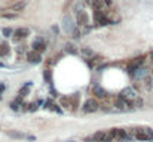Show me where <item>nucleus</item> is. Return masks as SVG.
<instances>
[{
  "instance_id": "f257e3e1",
  "label": "nucleus",
  "mask_w": 153,
  "mask_h": 142,
  "mask_svg": "<svg viewBox=\"0 0 153 142\" xmlns=\"http://www.w3.org/2000/svg\"><path fill=\"white\" fill-rule=\"evenodd\" d=\"M126 138V130L123 129H111L109 132V139L107 142H114V141H122Z\"/></svg>"
},
{
  "instance_id": "f03ea898",
  "label": "nucleus",
  "mask_w": 153,
  "mask_h": 142,
  "mask_svg": "<svg viewBox=\"0 0 153 142\" xmlns=\"http://www.w3.org/2000/svg\"><path fill=\"white\" fill-rule=\"evenodd\" d=\"M135 138L138 141H153V130L149 127L138 129V130H135Z\"/></svg>"
},
{
  "instance_id": "7ed1b4c3",
  "label": "nucleus",
  "mask_w": 153,
  "mask_h": 142,
  "mask_svg": "<svg viewBox=\"0 0 153 142\" xmlns=\"http://www.w3.org/2000/svg\"><path fill=\"white\" fill-rule=\"evenodd\" d=\"M144 59H146V56H138V58H135V59L129 61V64H128V70H129L131 73L137 71L138 68H141V67H143Z\"/></svg>"
},
{
  "instance_id": "20e7f679",
  "label": "nucleus",
  "mask_w": 153,
  "mask_h": 142,
  "mask_svg": "<svg viewBox=\"0 0 153 142\" xmlns=\"http://www.w3.org/2000/svg\"><path fill=\"white\" fill-rule=\"evenodd\" d=\"M98 108H100V105H98V101L97 99H88L85 104H83V111L85 112H95V111H98Z\"/></svg>"
},
{
  "instance_id": "39448f33",
  "label": "nucleus",
  "mask_w": 153,
  "mask_h": 142,
  "mask_svg": "<svg viewBox=\"0 0 153 142\" xmlns=\"http://www.w3.org/2000/svg\"><path fill=\"white\" fill-rule=\"evenodd\" d=\"M31 48H33V50H36V52H39V53H42V52L46 50V45H45V42H43L42 39H36V40L31 43Z\"/></svg>"
},
{
  "instance_id": "423d86ee",
  "label": "nucleus",
  "mask_w": 153,
  "mask_h": 142,
  "mask_svg": "<svg viewBox=\"0 0 153 142\" xmlns=\"http://www.w3.org/2000/svg\"><path fill=\"white\" fill-rule=\"evenodd\" d=\"M27 61H28V62H31V64H39V62L42 61V56H40V53H39V52L31 50V52H28V53H27Z\"/></svg>"
},
{
  "instance_id": "0eeeda50",
  "label": "nucleus",
  "mask_w": 153,
  "mask_h": 142,
  "mask_svg": "<svg viewBox=\"0 0 153 142\" xmlns=\"http://www.w3.org/2000/svg\"><path fill=\"white\" fill-rule=\"evenodd\" d=\"M76 21H77V24L79 25H86L88 24V15H86V12H83V11H79L77 14H76Z\"/></svg>"
},
{
  "instance_id": "6e6552de",
  "label": "nucleus",
  "mask_w": 153,
  "mask_h": 142,
  "mask_svg": "<svg viewBox=\"0 0 153 142\" xmlns=\"http://www.w3.org/2000/svg\"><path fill=\"white\" fill-rule=\"evenodd\" d=\"M30 34V30L28 28H17L15 31H14V37L17 39V40H20V39H24V37H27Z\"/></svg>"
},
{
  "instance_id": "1a4fd4ad",
  "label": "nucleus",
  "mask_w": 153,
  "mask_h": 142,
  "mask_svg": "<svg viewBox=\"0 0 153 142\" xmlns=\"http://www.w3.org/2000/svg\"><path fill=\"white\" fill-rule=\"evenodd\" d=\"M120 96H123V98H126V99H129V101H134V99H137V93L131 89V87H126V89H123L122 92H120Z\"/></svg>"
},
{
  "instance_id": "9d476101",
  "label": "nucleus",
  "mask_w": 153,
  "mask_h": 142,
  "mask_svg": "<svg viewBox=\"0 0 153 142\" xmlns=\"http://www.w3.org/2000/svg\"><path fill=\"white\" fill-rule=\"evenodd\" d=\"M92 139H94L95 142H107V139H109V132H97V133H94Z\"/></svg>"
},
{
  "instance_id": "9b49d317",
  "label": "nucleus",
  "mask_w": 153,
  "mask_h": 142,
  "mask_svg": "<svg viewBox=\"0 0 153 142\" xmlns=\"http://www.w3.org/2000/svg\"><path fill=\"white\" fill-rule=\"evenodd\" d=\"M26 8H27V2H26V0H20V2L14 3L9 9L14 11V12H21V11H24Z\"/></svg>"
},
{
  "instance_id": "f8f14e48",
  "label": "nucleus",
  "mask_w": 153,
  "mask_h": 142,
  "mask_svg": "<svg viewBox=\"0 0 153 142\" xmlns=\"http://www.w3.org/2000/svg\"><path fill=\"white\" fill-rule=\"evenodd\" d=\"M92 95L97 96V98H100V99H103V98L107 96V92H106L101 86H94V87H92Z\"/></svg>"
},
{
  "instance_id": "ddd939ff",
  "label": "nucleus",
  "mask_w": 153,
  "mask_h": 142,
  "mask_svg": "<svg viewBox=\"0 0 153 142\" xmlns=\"http://www.w3.org/2000/svg\"><path fill=\"white\" fill-rule=\"evenodd\" d=\"M9 52H11V48H9V45H8L6 42L0 43V58L8 56V55H9Z\"/></svg>"
},
{
  "instance_id": "4468645a",
  "label": "nucleus",
  "mask_w": 153,
  "mask_h": 142,
  "mask_svg": "<svg viewBox=\"0 0 153 142\" xmlns=\"http://www.w3.org/2000/svg\"><path fill=\"white\" fill-rule=\"evenodd\" d=\"M8 135L11 136V138H15V139H34V138H31V136H27V135H24V133H20V132H8Z\"/></svg>"
},
{
  "instance_id": "2eb2a0df",
  "label": "nucleus",
  "mask_w": 153,
  "mask_h": 142,
  "mask_svg": "<svg viewBox=\"0 0 153 142\" xmlns=\"http://www.w3.org/2000/svg\"><path fill=\"white\" fill-rule=\"evenodd\" d=\"M30 86H31V81H28L27 84H24L21 89H20V92H18V96H21V98H24L27 93H28V89H30Z\"/></svg>"
},
{
  "instance_id": "dca6fc26",
  "label": "nucleus",
  "mask_w": 153,
  "mask_h": 142,
  "mask_svg": "<svg viewBox=\"0 0 153 142\" xmlns=\"http://www.w3.org/2000/svg\"><path fill=\"white\" fill-rule=\"evenodd\" d=\"M82 55H83L86 59H91V58L94 56V52H92V49H89V48H83V49H82Z\"/></svg>"
},
{
  "instance_id": "f3484780",
  "label": "nucleus",
  "mask_w": 153,
  "mask_h": 142,
  "mask_svg": "<svg viewBox=\"0 0 153 142\" xmlns=\"http://www.w3.org/2000/svg\"><path fill=\"white\" fill-rule=\"evenodd\" d=\"M21 104H23V98H21V96H18L15 101H12V102H11V108H12V110H18Z\"/></svg>"
},
{
  "instance_id": "a211bd4d",
  "label": "nucleus",
  "mask_w": 153,
  "mask_h": 142,
  "mask_svg": "<svg viewBox=\"0 0 153 142\" xmlns=\"http://www.w3.org/2000/svg\"><path fill=\"white\" fill-rule=\"evenodd\" d=\"M46 108L54 110V111H57V112H61V110H60V108H57V105H55V104H52V102H46Z\"/></svg>"
},
{
  "instance_id": "6ab92c4d",
  "label": "nucleus",
  "mask_w": 153,
  "mask_h": 142,
  "mask_svg": "<svg viewBox=\"0 0 153 142\" xmlns=\"http://www.w3.org/2000/svg\"><path fill=\"white\" fill-rule=\"evenodd\" d=\"M2 33H3V36H5V37H11V36L14 34V31H12L11 28H3V30H2Z\"/></svg>"
},
{
  "instance_id": "aec40b11",
  "label": "nucleus",
  "mask_w": 153,
  "mask_h": 142,
  "mask_svg": "<svg viewBox=\"0 0 153 142\" xmlns=\"http://www.w3.org/2000/svg\"><path fill=\"white\" fill-rule=\"evenodd\" d=\"M43 74H45V80H46L48 83H51V71H49V70H45Z\"/></svg>"
},
{
  "instance_id": "412c9836",
  "label": "nucleus",
  "mask_w": 153,
  "mask_h": 142,
  "mask_svg": "<svg viewBox=\"0 0 153 142\" xmlns=\"http://www.w3.org/2000/svg\"><path fill=\"white\" fill-rule=\"evenodd\" d=\"M37 105H39L37 102H33V104H30V105H28V108H27V110H28V111H36V110H37Z\"/></svg>"
},
{
  "instance_id": "4be33fe9",
  "label": "nucleus",
  "mask_w": 153,
  "mask_h": 142,
  "mask_svg": "<svg viewBox=\"0 0 153 142\" xmlns=\"http://www.w3.org/2000/svg\"><path fill=\"white\" fill-rule=\"evenodd\" d=\"M111 0H103V5H106V6H111Z\"/></svg>"
},
{
  "instance_id": "5701e85b",
  "label": "nucleus",
  "mask_w": 153,
  "mask_h": 142,
  "mask_svg": "<svg viewBox=\"0 0 153 142\" xmlns=\"http://www.w3.org/2000/svg\"><path fill=\"white\" fill-rule=\"evenodd\" d=\"M3 90H5V84H3V83H0V93H2Z\"/></svg>"
},
{
  "instance_id": "b1692460",
  "label": "nucleus",
  "mask_w": 153,
  "mask_h": 142,
  "mask_svg": "<svg viewBox=\"0 0 153 142\" xmlns=\"http://www.w3.org/2000/svg\"><path fill=\"white\" fill-rule=\"evenodd\" d=\"M150 59H152V61H153V50H152V52H150Z\"/></svg>"
},
{
  "instance_id": "393cba45",
  "label": "nucleus",
  "mask_w": 153,
  "mask_h": 142,
  "mask_svg": "<svg viewBox=\"0 0 153 142\" xmlns=\"http://www.w3.org/2000/svg\"><path fill=\"white\" fill-rule=\"evenodd\" d=\"M0 67H3V64H2V62H0Z\"/></svg>"
},
{
  "instance_id": "a878e982",
  "label": "nucleus",
  "mask_w": 153,
  "mask_h": 142,
  "mask_svg": "<svg viewBox=\"0 0 153 142\" xmlns=\"http://www.w3.org/2000/svg\"><path fill=\"white\" fill-rule=\"evenodd\" d=\"M0 12H3V9H0Z\"/></svg>"
},
{
  "instance_id": "bb28decb",
  "label": "nucleus",
  "mask_w": 153,
  "mask_h": 142,
  "mask_svg": "<svg viewBox=\"0 0 153 142\" xmlns=\"http://www.w3.org/2000/svg\"><path fill=\"white\" fill-rule=\"evenodd\" d=\"M92 2H94V0H92Z\"/></svg>"
}]
</instances>
